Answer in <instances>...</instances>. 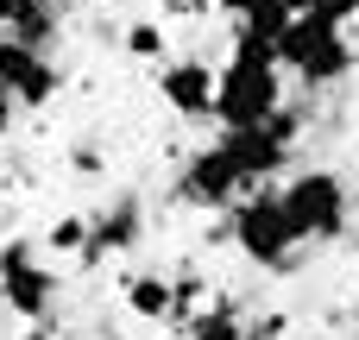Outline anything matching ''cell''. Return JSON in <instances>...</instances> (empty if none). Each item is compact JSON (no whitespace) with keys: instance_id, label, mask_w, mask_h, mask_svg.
<instances>
[{"instance_id":"2e32d148","label":"cell","mask_w":359,"mask_h":340,"mask_svg":"<svg viewBox=\"0 0 359 340\" xmlns=\"http://www.w3.org/2000/svg\"><path fill=\"white\" fill-rule=\"evenodd\" d=\"M82 240H88V221H76V215L50 227V252H82Z\"/></svg>"},{"instance_id":"52a82bcc","label":"cell","mask_w":359,"mask_h":340,"mask_svg":"<svg viewBox=\"0 0 359 340\" xmlns=\"http://www.w3.org/2000/svg\"><path fill=\"white\" fill-rule=\"evenodd\" d=\"M183 196L202 202V208H227V202L246 196V183L233 177V164H227L221 145H202V151L189 158V170H183Z\"/></svg>"},{"instance_id":"277c9868","label":"cell","mask_w":359,"mask_h":340,"mask_svg":"<svg viewBox=\"0 0 359 340\" xmlns=\"http://www.w3.org/2000/svg\"><path fill=\"white\" fill-rule=\"evenodd\" d=\"M278 63H290L309 88L316 82H341L347 69H353V44H347V32H328V25H316V19H290V32L278 38Z\"/></svg>"},{"instance_id":"9a60e30c","label":"cell","mask_w":359,"mask_h":340,"mask_svg":"<svg viewBox=\"0 0 359 340\" xmlns=\"http://www.w3.org/2000/svg\"><path fill=\"white\" fill-rule=\"evenodd\" d=\"M126 50H133V57H164V25H151V19L133 25V32H126Z\"/></svg>"},{"instance_id":"7a4b0ae2","label":"cell","mask_w":359,"mask_h":340,"mask_svg":"<svg viewBox=\"0 0 359 340\" xmlns=\"http://www.w3.org/2000/svg\"><path fill=\"white\" fill-rule=\"evenodd\" d=\"M278 202H284V215H290L297 246H303V240H334V233L347 227V183H341L334 170H303L290 189H278Z\"/></svg>"},{"instance_id":"6da1fadb","label":"cell","mask_w":359,"mask_h":340,"mask_svg":"<svg viewBox=\"0 0 359 340\" xmlns=\"http://www.w3.org/2000/svg\"><path fill=\"white\" fill-rule=\"evenodd\" d=\"M278 107H284L278 69H246V63L215 69V107H208V120H221L227 132H252V126H265Z\"/></svg>"},{"instance_id":"7c38bea8","label":"cell","mask_w":359,"mask_h":340,"mask_svg":"<svg viewBox=\"0 0 359 340\" xmlns=\"http://www.w3.org/2000/svg\"><path fill=\"white\" fill-rule=\"evenodd\" d=\"M290 19H297V0H259V6L240 19V32H246V38H265V44H278V38L290 32Z\"/></svg>"},{"instance_id":"8992f818","label":"cell","mask_w":359,"mask_h":340,"mask_svg":"<svg viewBox=\"0 0 359 340\" xmlns=\"http://www.w3.org/2000/svg\"><path fill=\"white\" fill-rule=\"evenodd\" d=\"M0 88H6L19 107H44V101L63 88V69H57L44 50H25V44L0 38Z\"/></svg>"},{"instance_id":"30bf717a","label":"cell","mask_w":359,"mask_h":340,"mask_svg":"<svg viewBox=\"0 0 359 340\" xmlns=\"http://www.w3.org/2000/svg\"><path fill=\"white\" fill-rule=\"evenodd\" d=\"M126 309H133L139 322H170V315H177V284L145 271V278L126 284Z\"/></svg>"},{"instance_id":"4fadbf2b","label":"cell","mask_w":359,"mask_h":340,"mask_svg":"<svg viewBox=\"0 0 359 340\" xmlns=\"http://www.w3.org/2000/svg\"><path fill=\"white\" fill-rule=\"evenodd\" d=\"M297 13L316 19V25H328V32H341L347 19H359V0H297Z\"/></svg>"},{"instance_id":"e0dca14e","label":"cell","mask_w":359,"mask_h":340,"mask_svg":"<svg viewBox=\"0 0 359 340\" xmlns=\"http://www.w3.org/2000/svg\"><path fill=\"white\" fill-rule=\"evenodd\" d=\"M202 6H208V0H202ZM215 6H221V13H233V19H246V13H252L259 0H215Z\"/></svg>"},{"instance_id":"5b68a950","label":"cell","mask_w":359,"mask_h":340,"mask_svg":"<svg viewBox=\"0 0 359 340\" xmlns=\"http://www.w3.org/2000/svg\"><path fill=\"white\" fill-rule=\"evenodd\" d=\"M0 297L19 322H38L50 315V297H57V271L32 252V240H6L0 246Z\"/></svg>"},{"instance_id":"ba28073f","label":"cell","mask_w":359,"mask_h":340,"mask_svg":"<svg viewBox=\"0 0 359 340\" xmlns=\"http://www.w3.org/2000/svg\"><path fill=\"white\" fill-rule=\"evenodd\" d=\"M158 95H164L183 120H208V107H215V69H208L202 57H183V63H170V69L158 76Z\"/></svg>"},{"instance_id":"9c48e42d","label":"cell","mask_w":359,"mask_h":340,"mask_svg":"<svg viewBox=\"0 0 359 340\" xmlns=\"http://www.w3.org/2000/svg\"><path fill=\"white\" fill-rule=\"evenodd\" d=\"M139 240V208H107L95 227H88V240H82V265H101V259H114V252H126Z\"/></svg>"},{"instance_id":"ac0fdd59","label":"cell","mask_w":359,"mask_h":340,"mask_svg":"<svg viewBox=\"0 0 359 340\" xmlns=\"http://www.w3.org/2000/svg\"><path fill=\"white\" fill-rule=\"evenodd\" d=\"M19 13H25V0H0V32H6V25L19 19Z\"/></svg>"},{"instance_id":"8fae6325","label":"cell","mask_w":359,"mask_h":340,"mask_svg":"<svg viewBox=\"0 0 359 340\" xmlns=\"http://www.w3.org/2000/svg\"><path fill=\"white\" fill-rule=\"evenodd\" d=\"M0 38H13V44H25V50H44V44L57 38V0H25V13H19Z\"/></svg>"},{"instance_id":"d6986e66","label":"cell","mask_w":359,"mask_h":340,"mask_svg":"<svg viewBox=\"0 0 359 340\" xmlns=\"http://www.w3.org/2000/svg\"><path fill=\"white\" fill-rule=\"evenodd\" d=\"M0 132H13V95L0 88Z\"/></svg>"},{"instance_id":"3957f363","label":"cell","mask_w":359,"mask_h":340,"mask_svg":"<svg viewBox=\"0 0 359 340\" xmlns=\"http://www.w3.org/2000/svg\"><path fill=\"white\" fill-rule=\"evenodd\" d=\"M233 246H240L252 265H271V271L290 265L297 233H290V215H284L278 189H252V196H240V208H233Z\"/></svg>"},{"instance_id":"5bb4252c","label":"cell","mask_w":359,"mask_h":340,"mask_svg":"<svg viewBox=\"0 0 359 340\" xmlns=\"http://www.w3.org/2000/svg\"><path fill=\"white\" fill-rule=\"evenodd\" d=\"M189 340H246V334H240L233 309H215V315H202V322H196V334H189Z\"/></svg>"}]
</instances>
